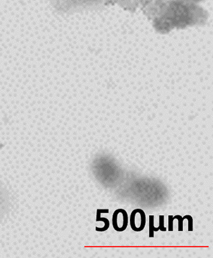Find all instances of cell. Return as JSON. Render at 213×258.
Returning a JSON list of instances; mask_svg holds the SVG:
<instances>
[{"label": "cell", "instance_id": "cell-4", "mask_svg": "<svg viewBox=\"0 0 213 258\" xmlns=\"http://www.w3.org/2000/svg\"><path fill=\"white\" fill-rule=\"evenodd\" d=\"M146 224V215L144 210L136 209L132 211L130 216V226L134 231H143Z\"/></svg>", "mask_w": 213, "mask_h": 258}, {"label": "cell", "instance_id": "cell-2", "mask_svg": "<svg viewBox=\"0 0 213 258\" xmlns=\"http://www.w3.org/2000/svg\"><path fill=\"white\" fill-rule=\"evenodd\" d=\"M108 0H57L56 7L58 11L68 12L80 8H94L105 4Z\"/></svg>", "mask_w": 213, "mask_h": 258}, {"label": "cell", "instance_id": "cell-10", "mask_svg": "<svg viewBox=\"0 0 213 258\" xmlns=\"http://www.w3.org/2000/svg\"><path fill=\"white\" fill-rule=\"evenodd\" d=\"M159 219H160V226H159L160 230L162 231H167V228H166L164 226V221H165L164 215H160Z\"/></svg>", "mask_w": 213, "mask_h": 258}, {"label": "cell", "instance_id": "cell-6", "mask_svg": "<svg viewBox=\"0 0 213 258\" xmlns=\"http://www.w3.org/2000/svg\"><path fill=\"white\" fill-rule=\"evenodd\" d=\"M160 231L159 227L156 228L155 227V216L149 215V238L155 237V232Z\"/></svg>", "mask_w": 213, "mask_h": 258}, {"label": "cell", "instance_id": "cell-9", "mask_svg": "<svg viewBox=\"0 0 213 258\" xmlns=\"http://www.w3.org/2000/svg\"><path fill=\"white\" fill-rule=\"evenodd\" d=\"M183 220L187 219L188 221V231H193V218L189 215H184L183 217Z\"/></svg>", "mask_w": 213, "mask_h": 258}, {"label": "cell", "instance_id": "cell-1", "mask_svg": "<svg viewBox=\"0 0 213 258\" xmlns=\"http://www.w3.org/2000/svg\"><path fill=\"white\" fill-rule=\"evenodd\" d=\"M159 16L155 20L158 32L166 33L173 28H184L204 24L206 12L198 5L188 0H155Z\"/></svg>", "mask_w": 213, "mask_h": 258}, {"label": "cell", "instance_id": "cell-5", "mask_svg": "<svg viewBox=\"0 0 213 258\" xmlns=\"http://www.w3.org/2000/svg\"><path fill=\"white\" fill-rule=\"evenodd\" d=\"M109 214V210H97V214H96V222L102 221L105 222V226H104L103 228H98L96 227V231L99 232H103L107 231L108 228H110V222H109L108 219H106V218H101V214Z\"/></svg>", "mask_w": 213, "mask_h": 258}, {"label": "cell", "instance_id": "cell-7", "mask_svg": "<svg viewBox=\"0 0 213 258\" xmlns=\"http://www.w3.org/2000/svg\"><path fill=\"white\" fill-rule=\"evenodd\" d=\"M115 1L124 7H131L134 9L135 6L139 4V2L141 0H115Z\"/></svg>", "mask_w": 213, "mask_h": 258}, {"label": "cell", "instance_id": "cell-3", "mask_svg": "<svg viewBox=\"0 0 213 258\" xmlns=\"http://www.w3.org/2000/svg\"><path fill=\"white\" fill-rule=\"evenodd\" d=\"M129 218L126 211L124 209L116 210L112 217L113 228L118 232L124 231L128 226Z\"/></svg>", "mask_w": 213, "mask_h": 258}, {"label": "cell", "instance_id": "cell-12", "mask_svg": "<svg viewBox=\"0 0 213 258\" xmlns=\"http://www.w3.org/2000/svg\"><path fill=\"white\" fill-rule=\"evenodd\" d=\"M189 2H193V3L197 4L199 3V2L203 1V0H188Z\"/></svg>", "mask_w": 213, "mask_h": 258}, {"label": "cell", "instance_id": "cell-11", "mask_svg": "<svg viewBox=\"0 0 213 258\" xmlns=\"http://www.w3.org/2000/svg\"><path fill=\"white\" fill-rule=\"evenodd\" d=\"M174 217H173L172 215H169V231H174Z\"/></svg>", "mask_w": 213, "mask_h": 258}, {"label": "cell", "instance_id": "cell-8", "mask_svg": "<svg viewBox=\"0 0 213 258\" xmlns=\"http://www.w3.org/2000/svg\"><path fill=\"white\" fill-rule=\"evenodd\" d=\"M174 217V219H177L178 221V231H183V222L184 220L183 217H181V215H175Z\"/></svg>", "mask_w": 213, "mask_h": 258}]
</instances>
